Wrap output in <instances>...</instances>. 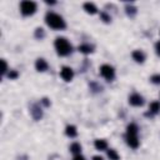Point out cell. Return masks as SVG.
<instances>
[{
  "label": "cell",
  "mask_w": 160,
  "mask_h": 160,
  "mask_svg": "<svg viewBox=\"0 0 160 160\" xmlns=\"http://www.w3.org/2000/svg\"><path fill=\"white\" fill-rule=\"evenodd\" d=\"M45 22H46L51 29H55V30H62V29H65V26H66L64 19H62L59 14L52 12V11L46 12V15H45Z\"/></svg>",
  "instance_id": "6da1fadb"
},
{
  "label": "cell",
  "mask_w": 160,
  "mask_h": 160,
  "mask_svg": "<svg viewBox=\"0 0 160 160\" xmlns=\"http://www.w3.org/2000/svg\"><path fill=\"white\" fill-rule=\"evenodd\" d=\"M54 46L56 49V52L60 55V56H66L71 52V45L69 44V41L65 39V38H56L55 39V42H54Z\"/></svg>",
  "instance_id": "7a4b0ae2"
},
{
  "label": "cell",
  "mask_w": 160,
  "mask_h": 160,
  "mask_svg": "<svg viewBox=\"0 0 160 160\" xmlns=\"http://www.w3.org/2000/svg\"><path fill=\"white\" fill-rule=\"evenodd\" d=\"M20 11H21V14L25 15V16L32 15V14L36 11V2L30 1V0L21 1V4H20Z\"/></svg>",
  "instance_id": "3957f363"
},
{
  "label": "cell",
  "mask_w": 160,
  "mask_h": 160,
  "mask_svg": "<svg viewBox=\"0 0 160 160\" xmlns=\"http://www.w3.org/2000/svg\"><path fill=\"white\" fill-rule=\"evenodd\" d=\"M100 75H101L105 80L111 81V80L114 79V76H115V70H114L112 66H110V65H108V64H104V65L100 66Z\"/></svg>",
  "instance_id": "277c9868"
},
{
  "label": "cell",
  "mask_w": 160,
  "mask_h": 160,
  "mask_svg": "<svg viewBox=\"0 0 160 160\" xmlns=\"http://www.w3.org/2000/svg\"><path fill=\"white\" fill-rule=\"evenodd\" d=\"M60 76L65 81H71V79L74 78V71L69 66H62L61 70H60Z\"/></svg>",
  "instance_id": "5b68a950"
},
{
  "label": "cell",
  "mask_w": 160,
  "mask_h": 160,
  "mask_svg": "<svg viewBox=\"0 0 160 160\" xmlns=\"http://www.w3.org/2000/svg\"><path fill=\"white\" fill-rule=\"evenodd\" d=\"M129 102H130V105H132V106H141V105L144 104V99H142V96H141L140 94L134 92V94H131V95L129 96Z\"/></svg>",
  "instance_id": "8992f818"
},
{
  "label": "cell",
  "mask_w": 160,
  "mask_h": 160,
  "mask_svg": "<svg viewBox=\"0 0 160 160\" xmlns=\"http://www.w3.org/2000/svg\"><path fill=\"white\" fill-rule=\"evenodd\" d=\"M35 68H36V70L38 71H40V72H42V71H46L48 70V68H49V65H48V62L44 60V59H38L36 61H35Z\"/></svg>",
  "instance_id": "52a82bcc"
},
{
  "label": "cell",
  "mask_w": 160,
  "mask_h": 160,
  "mask_svg": "<svg viewBox=\"0 0 160 160\" xmlns=\"http://www.w3.org/2000/svg\"><path fill=\"white\" fill-rule=\"evenodd\" d=\"M126 142L130 148L136 149L139 146V139L138 136H132V135H126Z\"/></svg>",
  "instance_id": "ba28073f"
},
{
  "label": "cell",
  "mask_w": 160,
  "mask_h": 160,
  "mask_svg": "<svg viewBox=\"0 0 160 160\" xmlns=\"http://www.w3.org/2000/svg\"><path fill=\"white\" fill-rule=\"evenodd\" d=\"M132 59L136 61V62H144V60H145V54L141 51V50H135V51H132Z\"/></svg>",
  "instance_id": "9c48e42d"
},
{
  "label": "cell",
  "mask_w": 160,
  "mask_h": 160,
  "mask_svg": "<svg viewBox=\"0 0 160 160\" xmlns=\"http://www.w3.org/2000/svg\"><path fill=\"white\" fill-rule=\"evenodd\" d=\"M84 10H85L88 14H91V15H94V14L98 12V8H96L95 4H92V2H85V4H84Z\"/></svg>",
  "instance_id": "30bf717a"
},
{
  "label": "cell",
  "mask_w": 160,
  "mask_h": 160,
  "mask_svg": "<svg viewBox=\"0 0 160 160\" xmlns=\"http://www.w3.org/2000/svg\"><path fill=\"white\" fill-rule=\"evenodd\" d=\"M138 125L131 122L126 126V135H132V136H138Z\"/></svg>",
  "instance_id": "8fae6325"
},
{
  "label": "cell",
  "mask_w": 160,
  "mask_h": 160,
  "mask_svg": "<svg viewBox=\"0 0 160 160\" xmlns=\"http://www.w3.org/2000/svg\"><path fill=\"white\" fill-rule=\"evenodd\" d=\"M94 146H95L96 150L102 151V150H106V148H108V142H106L105 140H102V139H98V140L94 141Z\"/></svg>",
  "instance_id": "7c38bea8"
},
{
  "label": "cell",
  "mask_w": 160,
  "mask_h": 160,
  "mask_svg": "<svg viewBox=\"0 0 160 160\" xmlns=\"http://www.w3.org/2000/svg\"><path fill=\"white\" fill-rule=\"evenodd\" d=\"M65 134L68 136H70V138H75L78 135V130H76V128L74 125H68L66 129H65Z\"/></svg>",
  "instance_id": "4fadbf2b"
},
{
  "label": "cell",
  "mask_w": 160,
  "mask_h": 160,
  "mask_svg": "<svg viewBox=\"0 0 160 160\" xmlns=\"http://www.w3.org/2000/svg\"><path fill=\"white\" fill-rule=\"evenodd\" d=\"M78 49L82 54H90V52H92V46L89 45V44H81V45H79Z\"/></svg>",
  "instance_id": "5bb4252c"
},
{
  "label": "cell",
  "mask_w": 160,
  "mask_h": 160,
  "mask_svg": "<svg viewBox=\"0 0 160 160\" xmlns=\"http://www.w3.org/2000/svg\"><path fill=\"white\" fill-rule=\"evenodd\" d=\"M149 110H150L151 114H158L160 111V102L159 101H152L149 105Z\"/></svg>",
  "instance_id": "9a60e30c"
},
{
  "label": "cell",
  "mask_w": 160,
  "mask_h": 160,
  "mask_svg": "<svg viewBox=\"0 0 160 160\" xmlns=\"http://www.w3.org/2000/svg\"><path fill=\"white\" fill-rule=\"evenodd\" d=\"M70 151H71L72 154H75V155H79V154L81 152V145H80L79 142H72V144L70 145Z\"/></svg>",
  "instance_id": "2e32d148"
},
{
  "label": "cell",
  "mask_w": 160,
  "mask_h": 160,
  "mask_svg": "<svg viewBox=\"0 0 160 160\" xmlns=\"http://www.w3.org/2000/svg\"><path fill=\"white\" fill-rule=\"evenodd\" d=\"M108 158H109L110 160H119V159H120L119 154H118L116 150H114V149L108 150Z\"/></svg>",
  "instance_id": "e0dca14e"
},
{
  "label": "cell",
  "mask_w": 160,
  "mask_h": 160,
  "mask_svg": "<svg viewBox=\"0 0 160 160\" xmlns=\"http://www.w3.org/2000/svg\"><path fill=\"white\" fill-rule=\"evenodd\" d=\"M31 114H32L34 119H36V120H39V119L42 116V112H41V110H40L38 106H34V108H32V110H31Z\"/></svg>",
  "instance_id": "ac0fdd59"
},
{
  "label": "cell",
  "mask_w": 160,
  "mask_h": 160,
  "mask_svg": "<svg viewBox=\"0 0 160 160\" xmlns=\"http://www.w3.org/2000/svg\"><path fill=\"white\" fill-rule=\"evenodd\" d=\"M44 36H45L44 29H42V28H38V29L35 30V38H36V39H40V40H41V39H42Z\"/></svg>",
  "instance_id": "d6986e66"
},
{
  "label": "cell",
  "mask_w": 160,
  "mask_h": 160,
  "mask_svg": "<svg viewBox=\"0 0 160 160\" xmlns=\"http://www.w3.org/2000/svg\"><path fill=\"white\" fill-rule=\"evenodd\" d=\"M150 81H151L152 84L159 85V84H160V74H155V75H152V76L150 78Z\"/></svg>",
  "instance_id": "ffe728a7"
},
{
  "label": "cell",
  "mask_w": 160,
  "mask_h": 160,
  "mask_svg": "<svg viewBox=\"0 0 160 160\" xmlns=\"http://www.w3.org/2000/svg\"><path fill=\"white\" fill-rule=\"evenodd\" d=\"M126 14L128 15H130V16H132V15H135L136 14V8H134V6H126Z\"/></svg>",
  "instance_id": "44dd1931"
},
{
  "label": "cell",
  "mask_w": 160,
  "mask_h": 160,
  "mask_svg": "<svg viewBox=\"0 0 160 160\" xmlns=\"http://www.w3.org/2000/svg\"><path fill=\"white\" fill-rule=\"evenodd\" d=\"M100 18H101V19H102V21H105V22H109V21L111 20V18H110L106 12H101V14H100Z\"/></svg>",
  "instance_id": "7402d4cb"
},
{
  "label": "cell",
  "mask_w": 160,
  "mask_h": 160,
  "mask_svg": "<svg viewBox=\"0 0 160 160\" xmlns=\"http://www.w3.org/2000/svg\"><path fill=\"white\" fill-rule=\"evenodd\" d=\"M8 76H9V79H15V78H18V72H16L15 70H11V71L8 74Z\"/></svg>",
  "instance_id": "603a6c76"
},
{
  "label": "cell",
  "mask_w": 160,
  "mask_h": 160,
  "mask_svg": "<svg viewBox=\"0 0 160 160\" xmlns=\"http://www.w3.org/2000/svg\"><path fill=\"white\" fill-rule=\"evenodd\" d=\"M1 64H2V70H1V72H2V74H5V72L8 71V65H6V61H5V60H1Z\"/></svg>",
  "instance_id": "cb8c5ba5"
},
{
  "label": "cell",
  "mask_w": 160,
  "mask_h": 160,
  "mask_svg": "<svg viewBox=\"0 0 160 160\" xmlns=\"http://www.w3.org/2000/svg\"><path fill=\"white\" fill-rule=\"evenodd\" d=\"M155 51H156V54L160 56V41H158V42L155 44Z\"/></svg>",
  "instance_id": "d4e9b609"
},
{
  "label": "cell",
  "mask_w": 160,
  "mask_h": 160,
  "mask_svg": "<svg viewBox=\"0 0 160 160\" xmlns=\"http://www.w3.org/2000/svg\"><path fill=\"white\" fill-rule=\"evenodd\" d=\"M72 160H85V158H84L82 155H80V154H79V155H75Z\"/></svg>",
  "instance_id": "484cf974"
},
{
  "label": "cell",
  "mask_w": 160,
  "mask_h": 160,
  "mask_svg": "<svg viewBox=\"0 0 160 160\" xmlns=\"http://www.w3.org/2000/svg\"><path fill=\"white\" fill-rule=\"evenodd\" d=\"M92 160H104L100 155H95V156H92Z\"/></svg>",
  "instance_id": "4316f807"
},
{
  "label": "cell",
  "mask_w": 160,
  "mask_h": 160,
  "mask_svg": "<svg viewBox=\"0 0 160 160\" xmlns=\"http://www.w3.org/2000/svg\"><path fill=\"white\" fill-rule=\"evenodd\" d=\"M42 102H44V105L49 106V101H48V99H42Z\"/></svg>",
  "instance_id": "83f0119b"
}]
</instances>
